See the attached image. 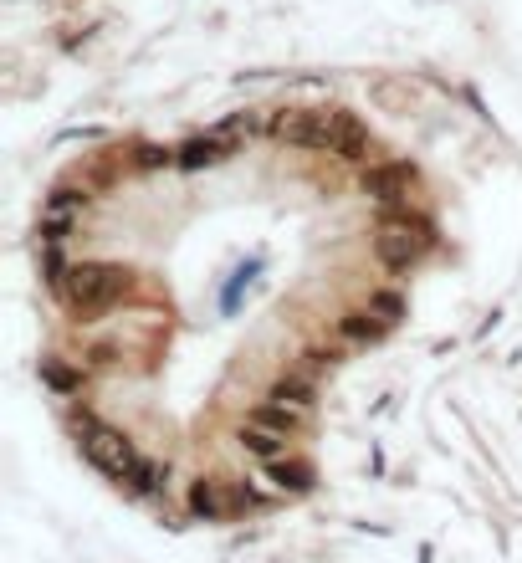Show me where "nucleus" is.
Here are the masks:
<instances>
[{
  "label": "nucleus",
  "instance_id": "f257e3e1",
  "mask_svg": "<svg viewBox=\"0 0 522 563\" xmlns=\"http://www.w3.org/2000/svg\"><path fill=\"white\" fill-rule=\"evenodd\" d=\"M128 282H134V272L118 267V262H72L52 292L72 318H98V313L118 308Z\"/></svg>",
  "mask_w": 522,
  "mask_h": 563
},
{
  "label": "nucleus",
  "instance_id": "f03ea898",
  "mask_svg": "<svg viewBox=\"0 0 522 563\" xmlns=\"http://www.w3.org/2000/svg\"><path fill=\"white\" fill-rule=\"evenodd\" d=\"M72 436H77L87 466H98L103 476H113V482H128V476H134L139 451H134V441H128L118 425H103L93 415H72Z\"/></svg>",
  "mask_w": 522,
  "mask_h": 563
},
{
  "label": "nucleus",
  "instance_id": "7ed1b4c3",
  "mask_svg": "<svg viewBox=\"0 0 522 563\" xmlns=\"http://www.w3.org/2000/svg\"><path fill=\"white\" fill-rule=\"evenodd\" d=\"M435 246V231L425 226V215H384L374 231V262L384 272H410L425 262V251Z\"/></svg>",
  "mask_w": 522,
  "mask_h": 563
},
{
  "label": "nucleus",
  "instance_id": "20e7f679",
  "mask_svg": "<svg viewBox=\"0 0 522 563\" xmlns=\"http://www.w3.org/2000/svg\"><path fill=\"white\" fill-rule=\"evenodd\" d=\"M267 139L292 144V149H328L338 144V108L318 113V108H277L267 118Z\"/></svg>",
  "mask_w": 522,
  "mask_h": 563
},
{
  "label": "nucleus",
  "instance_id": "39448f33",
  "mask_svg": "<svg viewBox=\"0 0 522 563\" xmlns=\"http://www.w3.org/2000/svg\"><path fill=\"white\" fill-rule=\"evenodd\" d=\"M82 210H87L82 190H52L47 200H41V210H36V236L41 241H62L67 231H77Z\"/></svg>",
  "mask_w": 522,
  "mask_h": 563
},
{
  "label": "nucleus",
  "instance_id": "423d86ee",
  "mask_svg": "<svg viewBox=\"0 0 522 563\" xmlns=\"http://www.w3.org/2000/svg\"><path fill=\"white\" fill-rule=\"evenodd\" d=\"M267 400H272V405H282V410H292L297 420H308V415H313V405H318V384H313V374H308V369H287V374H277V379H272Z\"/></svg>",
  "mask_w": 522,
  "mask_h": 563
},
{
  "label": "nucleus",
  "instance_id": "0eeeda50",
  "mask_svg": "<svg viewBox=\"0 0 522 563\" xmlns=\"http://www.w3.org/2000/svg\"><path fill=\"white\" fill-rule=\"evenodd\" d=\"M410 185H415V164H364V175H359V190L379 205L400 200Z\"/></svg>",
  "mask_w": 522,
  "mask_h": 563
},
{
  "label": "nucleus",
  "instance_id": "6e6552de",
  "mask_svg": "<svg viewBox=\"0 0 522 563\" xmlns=\"http://www.w3.org/2000/svg\"><path fill=\"white\" fill-rule=\"evenodd\" d=\"M261 471H267V482H272L277 492H287V497H308V492L318 487V471L302 461V456H277V461H267Z\"/></svg>",
  "mask_w": 522,
  "mask_h": 563
},
{
  "label": "nucleus",
  "instance_id": "1a4fd4ad",
  "mask_svg": "<svg viewBox=\"0 0 522 563\" xmlns=\"http://www.w3.org/2000/svg\"><path fill=\"white\" fill-rule=\"evenodd\" d=\"M236 446H241L246 456H256L261 466H267V461H277V456H287V436H282V430L261 425V420H251V415L236 425Z\"/></svg>",
  "mask_w": 522,
  "mask_h": 563
},
{
  "label": "nucleus",
  "instance_id": "9d476101",
  "mask_svg": "<svg viewBox=\"0 0 522 563\" xmlns=\"http://www.w3.org/2000/svg\"><path fill=\"white\" fill-rule=\"evenodd\" d=\"M338 343H348V349H379V343L395 333L384 318H374L369 308H359V313H348V318H338Z\"/></svg>",
  "mask_w": 522,
  "mask_h": 563
},
{
  "label": "nucleus",
  "instance_id": "9b49d317",
  "mask_svg": "<svg viewBox=\"0 0 522 563\" xmlns=\"http://www.w3.org/2000/svg\"><path fill=\"white\" fill-rule=\"evenodd\" d=\"M185 507H190V517H200V523H221V517H231V487L200 476V482L190 487V497H185Z\"/></svg>",
  "mask_w": 522,
  "mask_h": 563
},
{
  "label": "nucleus",
  "instance_id": "f8f14e48",
  "mask_svg": "<svg viewBox=\"0 0 522 563\" xmlns=\"http://www.w3.org/2000/svg\"><path fill=\"white\" fill-rule=\"evenodd\" d=\"M369 134H364V123L354 118V113H343L338 108V144H333V154L338 159H348V164H359V159H369Z\"/></svg>",
  "mask_w": 522,
  "mask_h": 563
},
{
  "label": "nucleus",
  "instance_id": "ddd939ff",
  "mask_svg": "<svg viewBox=\"0 0 522 563\" xmlns=\"http://www.w3.org/2000/svg\"><path fill=\"white\" fill-rule=\"evenodd\" d=\"M364 308H369L374 318H384L389 328H400V323H405V313H410V297H405L400 287H379V292H369V297H364Z\"/></svg>",
  "mask_w": 522,
  "mask_h": 563
},
{
  "label": "nucleus",
  "instance_id": "4468645a",
  "mask_svg": "<svg viewBox=\"0 0 522 563\" xmlns=\"http://www.w3.org/2000/svg\"><path fill=\"white\" fill-rule=\"evenodd\" d=\"M123 487H128V492H139V497H159V492L169 487V461H144V456H139L134 476H128Z\"/></svg>",
  "mask_w": 522,
  "mask_h": 563
},
{
  "label": "nucleus",
  "instance_id": "2eb2a0df",
  "mask_svg": "<svg viewBox=\"0 0 522 563\" xmlns=\"http://www.w3.org/2000/svg\"><path fill=\"white\" fill-rule=\"evenodd\" d=\"M231 144L221 139V134H195V139H185V149H180V169H200V164H215Z\"/></svg>",
  "mask_w": 522,
  "mask_h": 563
},
{
  "label": "nucleus",
  "instance_id": "dca6fc26",
  "mask_svg": "<svg viewBox=\"0 0 522 563\" xmlns=\"http://www.w3.org/2000/svg\"><path fill=\"white\" fill-rule=\"evenodd\" d=\"M246 415H251V420H261V425H272V430H282V436H292V430L302 425L292 410H282V405H272V400H261V405H256V410H246Z\"/></svg>",
  "mask_w": 522,
  "mask_h": 563
},
{
  "label": "nucleus",
  "instance_id": "f3484780",
  "mask_svg": "<svg viewBox=\"0 0 522 563\" xmlns=\"http://www.w3.org/2000/svg\"><path fill=\"white\" fill-rule=\"evenodd\" d=\"M256 272H261V256H246V262H241V267L231 272V282H226V302H221V308H226V313H236V308H241V302H236V297H241V287H246V282H251Z\"/></svg>",
  "mask_w": 522,
  "mask_h": 563
},
{
  "label": "nucleus",
  "instance_id": "a211bd4d",
  "mask_svg": "<svg viewBox=\"0 0 522 563\" xmlns=\"http://www.w3.org/2000/svg\"><path fill=\"white\" fill-rule=\"evenodd\" d=\"M256 128H261V118H256V113H236V118H226L221 128H215V134H221L226 144H241V139H251V134H256Z\"/></svg>",
  "mask_w": 522,
  "mask_h": 563
},
{
  "label": "nucleus",
  "instance_id": "6ab92c4d",
  "mask_svg": "<svg viewBox=\"0 0 522 563\" xmlns=\"http://www.w3.org/2000/svg\"><path fill=\"white\" fill-rule=\"evenodd\" d=\"M41 379H52V389H57V395H72V389L82 384V374H77V369H67V364H57V359H47V364H41Z\"/></svg>",
  "mask_w": 522,
  "mask_h": 563
},
{
  "label": "nucleus",
  "instance_id": "aec40b11",
  "mask_svg": "<svg viewBox=\"0 0 522 563\" xmlns=\"http://www.w3.org/2000/svg\"><path fill=\"white\" fill-rule=\"evenodd\" d=\"M139 164H169V149H159V144H144V149H139Z\"/></svg>",
  "mask_w": 522,
  "mask_h": 563
}]
</instances>
